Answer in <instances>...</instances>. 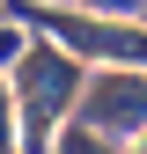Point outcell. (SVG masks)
<instances>
[{
	"label": "cell",
	"instance_id": "cell-2",
	"mask_svg": "<svg viewBox=\"0 0 147 154\" xmlns=\"http://www.w3.org/2000/svg\"><path fill=\"white\" fill-rule=\"evenodd\" d=\"M30 22H44L59 37L66 59H103V66H147V22L133 15H81V8H44V0H22Z\"/></svg>",
	"mask_w": 147,
	"mask_h": 154
},
{
	"label": "cell",
	"instance_id": "cell-3",
	"mask_svg": "<svg viewBox=\"0 0 147 154\" xmlns=\"http://www.w3.org/2000/svg\"><path fill=\"white\" fill-rule=\"evenodd\" d=\"M81 118L88 132H103V140H133L147 125V66H103L96 81H81Z\"/></svg>",
	"mask_w": 147,
	"mask_h": 154
},
{
	"label": "cell",
	"instance_id": "cell-9",
	"mask_svg": "<svg viewBox=\"0 0 147 154\" xmlns=\"http://www.w3.org/2000/svg\"><path fill=\"white\" fill-rule=\"evenodd\" d=\"M140 22H147V0H140Z\"/></svg>",
	"mask_w": 147,
	"mask_h": 154
},
{
	"label": "cell",
	"instance_id": "cell-7",
	"mask_svg": "<svg viewBox=\"0 0 147 154\" xmlns=\"http://www.w3.org/2000/svg\"><path fill=\"white\" fill-rule=\"evenodd\" d=\"M15 51H22V37H15L8 22H0V59H15Z\"/></svg>",
	"mask_w": 147,
	"mask_h": 154
},
{
	"label": "cell",
	"instance_id": "cell-1",
	"mask_svg": "<svg viewBox=\"0 0 147 154\" xmlns=\"http://www.w3.org/2000/svg\"><path fill=\"white\" fill-rule=\"evenodd\" d=\"M8 95H15V154H44L81 95V59H66L59 44H22Z\"/></svg>",
	"mask_w": 147,
	"mask_h": 154
},
{
	"label": "cell",
	"instance_id": "cell-6",
	"mask_svg": "<svg viewBox=\"0 0 147 154\" xmlns=\"http://www.w3.org/2000/svg\"><path fill=\"white\" fill-rule=\"evenodd\" d=\"M0 154H15V95H8V81H0Z\"/></svg>",
	"mask_w": 147,
	"mask_h": 154
},
{
	"label": "cell",
	"instance_id": "cell-4",
	"mask_svg": "<svg viewBox=\"0 0 147 154\" xmlns=\"http://www.w3.org/2000/svg\"><path fill=\"white\" fill-rule=\"evenodd\" d=\"M44 154H110V140H103V132H88V125H59V132H52V147Z\"/></svg>",
	"mask_w": 147,
	"mask_h": 154
},
{
	"label": "cell",
	"instance_id": "cell-10",
	"mask_svg": "<svg viewBox=\"0 0 147 154\" xmlns=\"http://www.w3.org/2000/svg\"><path fill=\"white\" fill-rule=\"evenodd\" d=\"M0 15H8V0H0Z\"/></svg>",
	"mask_w": 147,
	"mask_h": 154
},
{
	"label": "cell",
	"instance_id": "cell-8",
	"mask_svg": "<svg viewBox=\"0 0 147 154\" xmlns=\"http://www.w3.org/2000/svg\"><path fill=\"white\" fill-rule=\"evenodd\" d=\"M125 154H147V125H140V132H133V140H125Z\"/></svg>",
	"mask_w": 147,
	"mask_h": 154
},
{
	"label": "cell",
	"instance_id": "cell-5",
	"mask_svg": "<svg viewBox=\"0 0 147 154\" xmlns=\"http://www.w3.org/2000/svg\"><path fill=\"white\" fill-rule=\"evenodd\" d=\"M44 8H81V15H140V0H44Z\"/></svg>",
	"mask_w": 147,
	"mask_h": 154
}]
</instances>
